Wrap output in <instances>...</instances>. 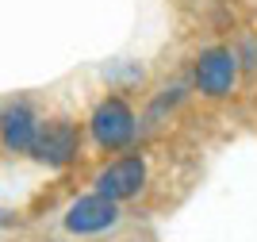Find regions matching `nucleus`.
I'll return each mask as SVG.
<instances>
[{"instance_id": "1", "label": "nucleus", "mask_w": 257, "mask_h": 242, "mask_svg": "<svg viewBox=\"0 0 257 242\" xmlns=\"http://www.w3.org/2000/svg\"><path fill=\"white\" fill-rule=\"evenodd\" d=\"M238 77H242V65H238L234 46L215 42L192 58V89L207 100H226L238 89Z\"/></svg>"}, {"instance_id": "2", "label": "nucleus", "mask_w": 257, "mask_h": 242, "mask_svg": "<svg viewBox=\"0 0 257 242\" xmlns=\"http://www.w3.org/2000/svg\"><path fill=\"white\" fill-rule=\"evenodd\" d=\"M88 131H92V142L107 154L115 150H127L139 135V116L135 108L123 100V96H104L96 108H92V119H88Z\"/></svg>"}, {"instance_id": "3", "label": "nucleus", "mask_w": 257, "mask_h": 242, "mask_svg": "<svg viewBox=\"0 0 257 242\" xmlns=\"http://www.w3.org/2000/svg\"><path fill=\"white\" fill-rule=\"evenodd\" d=\"M146 181H150L146 158H142V154H123V158L107 162L96 177H92V185H96V192H104V196H111V200H119V204H127V200H139L142 192H146Z\"/></svg>"}, {"instance_id": "4", "label": "nucleus", "mask_w": 257, "mask_h": 242, "mask_svg": "<svg viewBox=\"0 0 257 242\" xmlns=\"http://www.w3.org/2000/svg\"><path fill=\"white\" fill-rule=\"evenodd\" d=\"M81 154V127L73 119H46L39 123V135H35L31 158L43 162L50 169H62Z\"/></svg>"}, {"instance_id": "5", "label": "nucleus", "mask_w": 257, "mask_h": 242, "mask_svg": "<svg viewBox=\"0 0 257 242\" xmlns=\"http://www.w3.org/2000/svg\"><path fill=\"white\" fill-rule=\"evenodd\" d=\"M119 200L104 196V192H88V196H77L69 208H65V231L73 234H104L119 223Z\"/></svg>"}, {"instance_id": "6", "label": "nucleus", "mask_w": 257, "mask_h": 242, "mask_svg": "<svg viewBox=\"0 0 257 242\" xmlns=\"http://www.w3.org/2000/svg\"><path fill=\"white\" fill-rule=\"evenodd\" d=\"M35 135H39V116L27 100H8L0 108V142L12 154H31Z\"/></svg>"}, {"instance_id": "7", "label": "nucleus", "mask_w": 257, "mask_h": 242, "mask_svg": "<svg viewBox=\"0 0 257 242\" xmlns=\"http://www.w3.org/2000/svg\"><path fill=\"white\" fill-rule=\"evenodd\" d=\"M234 54H238L242 73H253V69H257V42H253V39H242V42L234 46Z\"/></svg>"}]
</instances>
